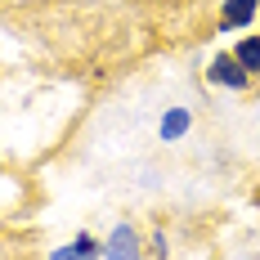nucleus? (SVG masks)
<instances>
[{"label":"nucleus","mask_w":260,"mask_h":260,"mask_svg":"<svg viewBox=\"0 0 260 260\" xmlns=\"http://www.w3.org/2000/svg\"><path fill=\"white\" fill-rule=\"evenodd\" d=\"M238 63L247 68V72H260V36H251V41H242V50L234 54Z\"/></svg>","instance_id":"nucleus-3"},{"label":"nucleus","mask_w":260,"mask_h":260,"mask_svg":"<svg viewBox=\"0 0 260 260\" xmlns=\"http://www.w3.org/2000/svg\"><path fill=\"white\" fill-rule=\"evenodd\" d=\"M211 81H220V85H247V68H242V63H238L234 54H220V58H215V63H211Z\"/></svg>","instance_id":"nucleus-1"},{"label":"nucleus","mask_w":260,"mask_h":260,"mask_svg":"<svg viewBox=\"0 0 260 260\" xmlns=\"http://www.w3.org/2000/svg\"><path fill=\"white\" fill-rule=\"evenodd\" d=\"M112 256H121V260H135V238H130V229H121V234L112 238Z\"/></svg>","instance_id":"nucleus-4"},{"label":"nucleus","mask_w":260,"mask_h":260,"mask_svg":"<svg viewBox=\"0 0 260 260\" xmlns=\"http://www.w3.org/2000/svg\"><path fill=\"white\" fill-rule=\"evenodd\" d=\"M251 14H256V0H229V5H224V27L251 23Z\"/></svg>","instance_id":"nucleus-2"},{"label":"nucleus","mask_w":260,"mask_h":260,"mask_svg":"<svg viewBox=\"0 0 260 260\" xmlns=\"http://www.w3.org/2000/svg\"><path fill=\"white\" fill-rule=\"evenodd\" d=\"M180 130H184V112H175V117L166 121V135H180Z\"/></svg>","instance_id":"nucleus-5"}]
</instances>
